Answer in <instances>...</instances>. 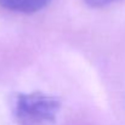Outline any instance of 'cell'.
<instances>
[{
    "label": "cell",
    "mask_w": 125,
    "mask_h": 125,
    "mask_svg": "<svg viewBox=\"0 0 125 125\" xmlns=\"http://www.w3.org/2000/svg\"><path fill=\"white\" fill-rule=\"evenodd\" d=\"M61 108V101L42 92L18 94L13 102V114L22 125L52 124Z\"/></svg>",
    "instance_id": "1"
},
{
    "label": "cell",
    "mask_w": 125,
    "mask_h": 125,
    "mask_svg": "<svg viewBox=\"0 0 125 125\" xmlns=\"http://www.w3.org/2000/svg\"><path fill=\"white\" fill-rule=\"evenodd\" d=\"M52 0H0V6L17 13H35L45 9Z\"/></svg>",
    "instance_id": "2"
},
{
    "label": "cell",
    "mask_w": 125,
    "mask_h": 125,
    "mask_svg": "<svg viewBox=\"0 0 125 125\" xmlns=\"http://www.w3.org/2000/svg\"><path fill=\"white\" fill-rule=\"evenodd\" d=\"M84 1L90 7H102V6L109 5V4H112L114 1H118V0H84Z\"/></svg>",
    "instance_id": "3"
}]
</instances>
